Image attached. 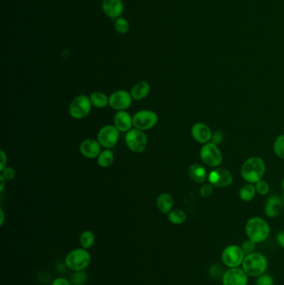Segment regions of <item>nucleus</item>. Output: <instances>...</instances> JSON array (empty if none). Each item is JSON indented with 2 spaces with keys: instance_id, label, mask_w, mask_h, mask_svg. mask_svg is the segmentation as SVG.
Here are the masks:
<instances>
[{
  "instance_id": "f257e3e1",
  "label": "nucleus",
  "mask_w": 284,
  "mask_h": 285,
  "mask_svg": "<svg viewBox=\"0 0 284 285\" xmlns=\"http://www.w3.org/2000/svg\"><path fill=\"white\" fill-rule=\"evenodd\" d=\"M245 232L249 240L256 244L265 242L271 234L269 222L261 217H252L245 224Z\"/></svg>"
},
{
  "instance_id": "f03ea898",
  "label": "nucleus",
  "mask_w": 284,
  "mask_h": 285,
  "mask_svg": "<svg viewBox=\"0 0 284 285\" xmlns=\"http://www.w3.org/2000/svg\"><path fill=\"white\" fill-rule=\"evenodd\" d=\"M241 267L249 277H259L267 272L269 260L264 254L255 251L250 254L245 255Z\"/></svg>"
},
{
  "instance_id": "7ed1b4c3",
  "label": "nucleus",
  "mask_w": 284,
  "mask_h": 285,
  "mask_svg": "<svg viewBox=\"0 0 284 285\" xmlns=\"http://www.w3.org/2000/svg\"><path fill=\"white\" fill-rule=\"evenodd\" d=\"M265 170L266 166L261 158H249L242 166V177L249 184H257L264 177Z\"/></svg>"
},
{
  "instance_id": "20e7f679",
  "label": "nucleus",
  "mask_w": 284,
  "mask_h": 285,
  "mask_svg": "<svg viewBox=\"0 0 284 285\" xmlns=\"http://www.w3.org/2000/svg\"><path fill=\"white\" fill-rule=\"evenodd\" d=\"M64 262L68 268L74 272L85 270L90 264V252L83 248H77L67 254Z\"/></svg>"
},
{
  "instance_id": "39448f33",
  "label": "nucleus",
  "mask_w": 284,
  "mask_h": 285,
  "mask_svg": "<svg viewBox=\"0 0 284 285\" xmlns=\"http://www.w3.org/2000/svg\"><path fill=\"white\" fill-rule=\"evenodd\" d=\"M244 258L245 254L240 245H228L221 252L222 262L228 268L241 267Z\"/></svg>"
},
{
  "instance_id": "423d86ee",
  "label": "nucleus",
  "mask_w": 284,
  "mask_h": 285,
  "mask_svg": "<svg viewBox=\"0 0 284 285\" xmlns=\"http://www.w3.org/2000/svg\"><path fill=\"white\" fill-rule=\"evenodd\" d=\"M92 102L89 98L80 95L73 98L69 105V114L76 120H82L87 117L92 110Z\"/></svg>"
},
{
  "instance_id": "0eeeda50",
  "label": "nucleus",
  "mask_w": 284,
  "mask_h": 285,
  "mask_svg": "<svg viewBox=\"0 0 284 285\" xmlns=\"http://www.w3.org/2000/svg\"><path fill=\"white\" fill-rule=\"evenodd\" d=\"M125 144L132 152H143L148 145V138L142 130H130L126 134Z\"/></svg>"
},
{
  "instance_id": "6e6552de",
  "label": "nucleus",
  "mask_w": 284,
  "mask_h": 285,
  "mask_svg": "<svg viewBox=\"0 0 284 285\" xmlns=\"http://www.w3.org/2000/svg\"><path fill=\"white\" fill-rule=\"evenodd\" d=\"M200 158L205 164L210 167H219L223 162V154L214 142H207L200 150Z\"/></svg>"
},
{
  "instance_id": "1a4fd4ad",
  "label": "nucleus",
  "mask_w": 284,
  "mask_h": 285,
  "mask_svg": "<svg viewBox=\"0 0 284 285\" xmlns=\"http://www.w3.org/2000/svg\"><path fill=\"white\" fill-rule=\"evenodd\" d=\"M159 121V117L156 112L151 110H140L133 115V126L137 130H150L157 124Z\"/></svg>"
},
{
  "instance_id": "9d476101",
  "label": "nucleus",
  "mask_w": 284,
  "mask_h": 285,
  "mask_svg": "<svg viewBox=\"0 0 284 285\" xmlns=\"http://www.w3.org/2000/svg\"><path fill=\"white\" fill-rule=\"evenodd\" d=\"M249 277L243 268H231L225 270L221 278L222 284L248 285Z\"/></svg>"
},
{
  "instance_id": "9b49d317",
  "label": "nucleus",
  "mask_w": 284,
  "mask_h": 285,
  "mask_svg": "<svg viewBox=\"0 0 284 285\" xmlns=\"http://www.w3.org/2000/svg\"><path fill=\"white\" fill-rule=\"evenodd\" d=\"M119 130L113 125H106L98 134V141L101 146L106 148L114 147L119 138Z\"/></svg>"
},
{
  "instance_id": "f8f14e48",
  "label": "nucleus",
  "mask_w": 284,
  "mask_h": 285,
  "mask_svg": "<svg viewBox=\"0 0 284 285\" xmlns=\"http://www.w3.org/2000/svg\"><path fill=\"white\" fill-rule=\"evenodd\" d=\"M108 104L113 110L123 111L130 107L133 98L126 90H118L108 98Z\"/></svg>"
},
{
  "instance_id": "ddd939ff",
  "label": "nucleus",
  "mask_w": 284,
  "mask_h": 285,
  "mask_svg": "<svg viewBox=\"0 0 284 285\" xmlns=\"http://www.w3.org/2000/svg\"><path fill=\"white\" fill-rule=\"evenodd\" d=\"M233 175L226 168H216L210 172L209 175V182L214 187L226 188L233 182Z\"/></svg>"
},
{
  "instance_id": "4468645a",
  "label": "nucleus",
  "mask_w": 284,
  "mask_h": 285,
  "mask_svg": "<svg viewBox=\"0 0 284 285\" xmlns=\"http://www.w3.org/2000/svg\"><path fill=\"white\" fill-rule=\"evenodd\" d=\"M191 134L195 141L203 144L209 142L213 137L210 128L204 122H196L193 125Z\"/></svg>"
},
{
  "instance_id": "2eb2a0df",
  "label": "nucleus",
  "mask_w": 284,
  "mask_h": 285,
  "mask_svg": "<svg viewBox=\"0 0 284 285\" xmlns=\"http://www.w3.org/2000/svg\"><path fill=\"white\" fill-rule=\"evenodd\" d=\"M79 150L83 157L88 158H98V155L100 154V152H102L99 142L98 140H92V138L83 140V142H81Z\"/></svg>"
},
{
  "instance_id": "dca6fc26",
  "label": "nucleus",
  "mask_w": 284,
  "mask_h": 285,
  "mask_svg": "<svg viewBox=\"0 0 284 285\" xmlns=\"http://www.w3.org/2000/svg\"><path fill=\"white\" fill-rule=\"evenodd\" d=\"M283 207H284V198L278 195H273L267 201L264 208V212L267 217L271 218H276L280 214Z\"/></svg>"
},
{
  "instance_id": "f3484780",
  "label": "nucleus",
  "mask_w": 284,
  "mask_h": 285,
  "mask_svg": "<svg viewBox=\"0 0 284 285\" xmlns=\"http://www.w3.org/2000/svg\"><path fill=\"white\" fill-rule=\"evenodd\" d=\"M103 10L107 16L114 20L123 12V2L122 0H103Z\"/></svg>"
},
{
  "instance_id": "a211bd4d",
  "label": "nucleus",
  "mask_w": 284,
  "mask_h": 285,
  "mask_svg": "<svg viewBox=\"0 0 284 285\" xmlns=\"http://www.w3.org/2000/svg\"><path fill=\"white\" fill-rule=\"evenodd\" d=\"M133 117L125 110L118 111L114 117V126L120 132H128L132 130L133 126Z\"/></svg>"
},
{
  "instance_id": "6ab92c4d",
  "label": "nucleus",
  "mask_w": 284,
  "mask_h": 285,
  "mask_svg": "<svg viewBox=\"0 0 284 285\" xmlns=\"http://www.w3.org/2000/svg\"><path fill=\"white\" fill-rule=\"evenodd\" d=\"M189 175L190 178L197 184L205 182L208 178L206 168L199 162H194L189 167Z\"/></svg>"
},
{
  "instance_id": "aec40b11",
  "label": "nucleus",
  "mask_w": 284,
  "mask_h": 285,
  "mask_svg": "<svg viewBox=\"0 0 284 285\" xmlns=\"http://www.w3.org/2000/svg\"><path fill=\"white\" fill-rule=\"evenodd\" d=\"M150 92V85L146 81L137 82L131 90V96L134 100H142L149 95Z\"/></svg>"
},
{
  "instance_id": "412c9836",
  "label": "nucleus",
  "mask_w": 284,
  "mask_h": 285,
  "mask_svg": "<svg viewBox=\"0 0 284 285\" xmlns=\"http://www.w3.org/2000/svg\"><path fill=\"white\" fill-rule=\"evenodd\" d=\"M157 207L160 212L164 214H169L173 210L174 200L169 194H162L157 198Z\"/></svg>"
},
{
  "instance_id": "4be33fe9",
  "label": "nucleus",
  "mask_w": 284,
  "mask_h": 285,
  "mask_svg": "<svg viewBox=\"0 0 284 285\" xmlns=\"http://www.w3.org/2000/svg\"><path fill=\"white\" fill-rule=\"evenodd\" d=\"M95 242V234L90 230H85L80 234L79 237V244L81 247L86 250H89L93 247Z\"/></svg>"
},
{
  "instance_id": "5701e85b",
  "label": "nucleus",
  "mask_w": 284,
  "mask_h": 285,
  "mask_svg": "<svg viewBox=\"0 0 284 285\" xmlns=\"http://www.w3.org/2000/svg\"><path fill=\"white\" fill-rule=\"evenodd\" d=\"M91 102L94 107L98 108H105L108 104V98L102 92H94L90 95Z\"/></svg>"
},
{
  "instance_id": "b1692460",
  "label": "nucleus",
  "mask_w": 284,
  "mask_h": 285,
  "mask_svg": "<svg viewBox=\"0 0 284 285\" xmlns=\"http://www.w3.org/2000/svg\"><path fill=\"white\" fill-rule=\"evenodd\" d=\"M168 220L173 224H183L187 220L186 212L182 210H174L168 214Z\"/></svg>"
},
{
  "instance_id": "393cba45",
  "label": "nucleus",
  "mask_w": 284,
  "mask_h": 285,
  "mask_svg": "<svg viewBox=\"0 0 284 285\" xmlns=\"http://www.w3.org/2000/svg\"><path fill=\"white\" fill-rule=\"evenodd\" d=\"M98 164L102 168H108L112 165L114 160L113 152L109 150H105L98 155Z\"/></svg>"
},
{
  "instance_id": "a878e982",
  "label": "nucleus",
  "mask_w": 284,
  "mask_h": 285,
  "mask_svg": "<svg viewBox=\"0 0 284 285\" xmlns=\"http://www.w3.org/2000/svg\"><path fill=\"white\" fill-rule=\"evenodd\" d=\"M256 188L252 184H247L240 188L239 191V197L243 201L249 202L251 201L256 194Z\"/></svg>"
},
{
  "instance_id": "bb28decb",
  "label": "nucleus",
  "mask_w": 284,
  "mask_h": 285,
  "mask_svg": "<svg viewBox=\"0 0 284 285\" xmlns=\"http://www.w3.org/2000/svg\"><path fill=\"white\" fill-rule=\"evenodd\" d=\"M88 280V274L84 270L75 271L71 275L70 282L72 285H84Z\"/></svg>"
},
{
  "instance_id": "cd10ccee",
  "label": "nucleus",
  "mask_w": 284,
  "mask_h": 285,
  "mask_svg": "<svg viewBox=\"0 0 284 285\" xmlns=\"http://www.w3.org/2000/svg\"><path fill=\"white\" fill-rule=\"evenodd\" d=\"M274 152L278 157L284 160V134L279 135L274 144Z\"/></svg>"
},
{
  "instance_id": "c85d7f7f",
  "label": "nucleus",
  "mask_w": 284,
  "mask_h": 285,
  "mask_svg": "<svg viewBox=\"0 0 284 285\" xmlns=\"http://www.w3.org/2000/svg\"><path fill=\"white\" fill-rule=\"evenodd\" d=\"M225 270H224L223 266L220 264H212L210 267L209 268V270H208V272H209V275L212 278H220L223 277Z\"/></svg>"
},
{
  "instance_id": "c756f323",
  "label": "nucleus",
  "mask_w": 284,
  "mask_h": 285,
  "mask_svg": "<svg viewBox=\"0 0 284 285\" xmlns=\"http://www.w3.org/2000/svg\"><path fill=\"white\" fill-rule=\"evenodd\" d=\"M115 30L119 34H126L129 30V24L123 18H118L115 21Z\"/></svg>"
},
{
  "instance_id": "7c9ffc66",
  "label": "nucleus",
  "mask_w": 284,
  "mask_h": 285,
  "mask_svg": "<svg viewBox=\"0 0 284 285\" xmlns=\"http://www.w3.org/2000/svg\"><path fill=\"white\" fill-rule=\"evenodd\" d=\"M274 278L269 274H264L256 278L255 285H274Z\"/></svg>"
},
{
  "instance_id": "2f4dec72",
  "label": "nucleus",
  "mask_w": 284,
  "mask_h": 285,
  "mask_svg": "<svg viewBox=\"0 0 284 285\" xmlns=\"http://www.w3.org/2000/svg\"><path fill=\"white\" fill-rule=\"evenodd\" d=\"M256 245L255 242L248 238L242 242L240 247H241L243 252H244V254L248 255L256 251Z\"/></svg>"
},
{
  "instance_id": "473e14b6",
  "label": "nucleus",
  "mask_w": 284,
  "mask_h": 285,
  "mask_svg": "<svg viewBox=\"0 0 284 285\" xmlns=\"http://www.w3.org/2000/svg\"><path fill=\"white\" fill-rule=\"evenodd\" d=\"M255 188H256L257 192H259L260 195H266L269 192V184L266 181L264 180H260L259 182L255 184Z\"/></svg>"
},
{
  "instance_id": "72a5a7b5",
  "label": "nucleus",
  "mask_w": 284,
  "mask_h": 285,
  "mask_svg": "<svg viewBox=\"0 0 284 285\" xmlns=\"http://www.w3.org/2000/svg\"><path fill=\"white\" fill-rule=\"evenodd\" d=\"M214 192V186L209 182V184H204L200 188V195L203 198H209L211 196L212 194Z\"/></svg>"
},
{
  "instance_id": "f704fd0d",
  "label": "nucleus",
  "mask_w": 284,
  "mask_h": 285,
  "mask_svg": "<svg viewBox=\"0 0 284 285\" xmlns=\"http://www.w3.org/2000/svg\"><path fill=\"white\" fill-rule=\"evenodd\" d=\"M1 175L3 176L6 180H11L15 177V171L13 168L5 167L1 171Z\"/></svg>"
},
{
  "instance_id": "c9c22d12",
  "label": "nucleus",
  "mask_w": 284,
  "mask_h": 285,
  "mask_svg": "<svg viewBox=\"0 0 284 285\" xmlns=\"http://www.w3.org/2000/svg\"><path fill=\"white\" fill-rule=\"evenodd\" d=\"M51 285H72L71 284L70 280H67L64 277L56 278L55 280H53L51 282Z\"/></svg>"
},
{
  "instance_id": "e433bc0d",
  "label": "nucleus",
  "mask_w": 284,
  "mask_h": 285,
  "mask_svg": "<svg viewBox=\"0 0 284 285\" xmlns=\"http://www.w3.org/2000/svg\"><path fill=\"white\" fill-rule=\"evenodd\" d=\"M277 244H279V247L284 248V230L279 231L276 236Z\"/></svg>"
},
{
  "instance_id": "4c0bfd02",
  "label": "nucleus",
  "mask_w": 284,
  "mask_h": 285,
  "mask_svg": "<svg viewBox=\"0 0 284 285\" xmlns=\"http://www.w3.org/2000/svg\"><path fill=\"white\" fill-rule=\"evenodd\" d=\"M6 162H7V156L3 150H1V162H0V171L6 167Z\"/></svg>"
},
{
  "instance_id": "58836bf2",
  "label": "nucleus",
  "mask_w": 284,
  "mask_h": 285,
  "mask_svg": "<svg viewBox=\"0 0 284 285\" xmlns=\"http://www.w3.org/2000/svg\"><path fill=\"white\" fill-rule=\"evenodd\" d=\"M212 140H213V142L217 145L218 144H220V142L223 140V135H222L220 132H215V134L213 135Z\"/></svg>"
},
{
  "instance_id": "ea45409f",
  "label": "nucleus",
  "mask_w": 284,
  "mask_h": 285,
  "mask_svg": "<svg viewBox=\"0 0 284 285\" xmlns=\"http://www.w3.org/2000/svg\"><path fill=\"white\" fill-rule=\"evenodd\" d=\"M0 180H1V188H0V191L2 192L3 188H4V185H5V178L1 175V176H0Z\"/></svg>"
},
{
  "instance_id": "a19ab883",
  "label": "nucleus",
  "mask_w": 284,
  "mask_h": 285,
  "mask_svg": "<svg viewBox=\"0 0 284 285\" xmlns=\"http://www.w3.org/2000/svg\"><path fill=\"white\" fill-rule=\"evenodd\" d=\"M0 214H1V220H0V224H3V221H4V214H3V211L2 208L0 210Z\"/></svg>"
},
{
  "instance_id": "79ce46f5",
  "label": "nucleus",
  "mask_w": 284,
  "mask_h": 285,
  "mask_svg": "<svg viewBox=\"0 0 284 285\" xmlns=\"http://www.w3.org/2000/svg\"><path fill=\"white\" fill-rule=\"evenodd\" d=\"M282 187H283V188H284V180H283V181H282Z\"/></svg>"
},
{
  "instance_id": "37998d69",
  "label": "nucleus",
  "mask_w": 284,
  "mask_h": 285,
  "mask_svg": "<svg viewBox=\"0 0 284 285\" xmlns=\"http://www.w3.org/2000/svg\"><path fill=\"white\" fill-rule=\"evenodd\" d=\"M283 198H284V194H283Z\"/></svg>"
}]
</instances>
